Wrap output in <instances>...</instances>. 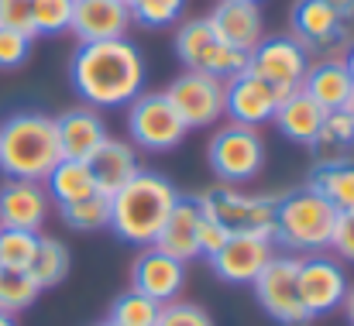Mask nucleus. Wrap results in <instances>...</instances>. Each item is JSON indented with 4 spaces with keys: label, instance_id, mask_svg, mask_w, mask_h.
<instances>
[{
    "label": "nucleus",
    "instance_id": "nucleus-1",
    "mask_svg": "<svg viewBox=\"0 0 354 326\" xmlns=\"http://www.w3.org/2000/svg\"><path fill=\"white\" fill-rule=\"evenodd\" d=\"M76 93L97 110L127 107L145 86V59L134 41H83L69 66Z\"/></svg>",
    "mask_w": 354,
    "mask_h": 326
},
{
    "label": "nucleus",
    "instance_id": "nucleus-2",
    "mask_svg": "<svg viewBox=\"0 0 354 326\" xmlns=\"http://www.w3.org/2000/svg\"><path fill=\"white\" fill-rule=\"evenodd\" d=\"M62 162L55 117L21 110L0 124V172L7 179L45 182V175Z\"/></svg>",
    "mask_w": 354,
    "mask_h": 326
},
{
    "label": "nucleus",
    "instance_id": "nucleus-3",
    "mask_svg": "<svg viewBox=\"0 0 354 326\" xmlns=\"http://www.w3.org/2000/svg\"><path fill=\"white\" fill-rule=\"evenodd\" d=\"M179 193L158 172H138L124 189L111 196V230L134 247H151L172 213Z\"/></svg>",
    "mask_w": 354,
    "mask_h": 326
},
{
    "label": "nucleus",
    "instance_id": "nucleus-4",
    "mask_svg": "<svg viewBox=\"0 0 354 326\" xmlns=\"http://www.w3.org/2000/svg\"><path fill=\"white\" fill-rule=\"evenodd\" d=\"M337 210L310 186L292 189L275 200V220H272V237L292 251L320 254L334 240L337 227Z\"/></svg>",
    "mask_w": 354,
    "mask_h": 326
},
{
    "label": "nucleus",
    "instance_id": "nucleus-5",
    "mask_svg": "<svg viewBox=\"0 0 354 326\" xmlns=\"http://www.w3.org/2000/svg\"><path fill=\"white\" fill-rule=\"evenodd\" d=\"M176 55H179V62L186 69L207 73V76L224 79V83L248 69V55L231 48V45H224L214 35L207 17H193V21L179 24V31H176Z\"/></svg>",
    "mask_w": 354,
    "mask_h": 326
},
{
    "label": "nucleus",
    "instance_id": "nucleus-6",
    "mask_svg": "<svg viewBox=\"0 0 354 326\" xmlns=\"http://www.w3.org/2000/svg\"><path fill=\"white\" fill-rule=\"evenodd\" d=\"M186 124L165 93H138L127 104V134L145 151H172L186 137Z\"/></svg>",
    "mask_w": 354,
    "mask_h": 326
},
{
    "label": "nucleus",
    "instance_id": "nucleus-7",
    "mask_svg": "<svg viewBox=\"0 0 354 326\" xmlns=\"http://www.w3.org/2000/svg\"><path fill=\"white\" fill-rule=\"evenodd\" d=\"M207 158H210L214 172H217L227 186L251 182V179L261 172V165H265L261 134H258L254 127H244V124H227V127H221V131L210 137Z\"/></svg>",
    "mask_w": 354,
    "mask_h": 326
},
{
    "label": "nucleus",
    "instance_id": "nucleus-8",
    "mask_svg": "<svg viewBox=\"0 0 354 326\" xmlns=\"http://www.w3.org/2000/svg\"><path fill=\"white\" fill-rule=\"evenodd\" d=\"M296 268H299V258H289V254H272L268 265L258 271V278L251 282L254 285V296H258V306L282 326H303L310 323L303 303H299V289H296Z\"/></svg>",
    "mask_w": 354,
    "mask_h": 326
},
{
    "label": "nucleus",
    "instance_id": "nucleus-9",
    "mask_svg": "<svg viewBox=\"0 0 354 326\" xmlns=\"http://www.w3.org/2000/svg\"><path fill=\"white\" fill-rule=\"evenodd\" d=\"M248 69L258 79H265L279 97H289L292 90L303 86V76L310 69V52L292 35L261 38L258 48L248 55Z\"/></svg>",
    "mask_w": 354,
    "mask_h": 326
},
{
    "label": "nucleus",
    "instance_id": "nucleus-10",
    "mask_svg": "<svg viewBox=\"0 0 354 326\" xmlns=\"http://www.w3.org/2000/svg\"><path fill=\"white\" fill-rule=\"evenodd\" d=\"M292 38L306 52H324V59H344L351 48V28L337 17L324 0H296L292 3Z\"/></svg>",
    "mask_w": 354,
    "mask_h": 326
},
{
    "label": "nucleus",
    "instance_id": "nucleus-11",
    "mask_svg": "<svg viewBox=\"0 0 354 326\" xmlns=\"http://www.w3.org/2000/svg\"><path fill=\"white\" fill-rule=\"evenodd\" d=\"M296 289H299V303H303L306 316L317 320L344 303L348 275H344L341 261H334L327 254H306V258H299V268H296Z\"/></svg>",
    "mask_w": 354,
    "mask_h": 326
},
{
    "label": "nucleus",
    "instance_id": "nucleus-12",
    "mask_svg": "<svg viewBox=\"0 0 354 326\" xmlns=\"http://www.w3.org/2000/svg\"><path fill=\"white\" fill-rule=\"evenodd\" d=\"M165 97L186 127H210L224 117V79H214L207 73L186 69L179 79L169 83Z\"/></svg>",
    "mask_w": 354,
    "mask_h": 326
},
{
    "label": "nucleus",
    "instance_id": "nucleus-13",
    "mask_svg": "<svg viewBox=\"0 0 354 326\" xmlns=\"http://www.w3.org/2000/svg\"><path fill=\"white\" fill-rule=\"evenodd\" d=\"M200 210L207 217L227 223L231 230H254V233H268L272 237V220H275V200L279 196H248L237 189H214V193H200ZM275 240V237H272Z\"/></svg>",
    "mask_w": 354,
    "mask_h": 326
},
{
    "label": "nucleus",
    "instance_id": "nucleus-14",
    "mask_svg": "<svg viewBox=\"0 0 354 326\" xmlns=\"http://www.w3.org/2000/svg\"><path fill=\"white\" fill-rule=\"evenodd\" d=\"M272 244H275V240H272L268 233L234 230V233L227 237V244H224L214 258H207V261H210V268H214L217 278H224V282H231V285H251V282L258 278V271L268 265Z\"/></svg>",
    "mask_w": 354,
    "mask_h": 326
},
{
    "label": "nucleus",
    "instance_id": "nucleus-15",
    "mask_svg": "<svg viewBox=\"0 0 354 326\" xmlns=\"http://www.w3.org/2000/svg\"><path fill=\"white\" fill-rule=\"evenodd\" d=\"M279 93L258 79L251 69L237 73L224 83V117H231V124H244V127H258L265 120H272V113L279 107Z\"/></svg>",
    "mask_w": 354,
    "mask_h": 326
},
{
    "label": "nucleus",
    "instance_id": "nucleus-16",
    "mask_svg": "<svg viewBox=\"0 0 354 326\" xmlns=\"http://www.w3.org/2000/svg\"><path fill=\"white\" fill-rule=\"evenodd\" d=\"M183 285H186V265L162 254L158 247H145L131 265V289H138L141 296H148L155 303L179 299Z\"/></svg>",
    "mask_w": 354,
    "mask_h": 326
},
{
    "label": "nucleus",
    "instance_id": "nucleus-17",
    "mask_svg": "<svg viewBox=\"0 0 354 326\" xmlns=\"http://www.w3.org/2000/svg\"><path fill=\"white\" fill-rule=\"evenodd\" d=\"M214 35L231 45L237 52L251 55L258 48V41L265 38V21H261V10L258 3H244V0H217L214 10L207 14Z\"/></svg>",
    "mask_w": 354,
    "mask_h": 326
},
{
    "label": "nucleus",
    "instance_id": "nucleus-18",
    "mask_svg": "<svg viewBox=\"0 0 354 326\" xmlns=\"http://www.w3.org/2000/svg\"><path fill=\"white\" fill-rule=\"evenodd\" d=\"M200 223H203L200 200L196 196H179L151 247H158L162 254L189 265L193 258H200Z\"/></svg>",
    "mask_w": 354,
    "mask_h": 326
},
{
    "label": "nucleus",
    "instance_id": "nucleus-19",
    "mask_svg": "<svg viewBox=\"0 0 354 326\" xmlns=\"http://www.w3.org/2000/svg\"><path fill=\"white\" fill-rule=\"evenodd\" d=\"M48 217V193L41 182L7 179L0 186V227L38 230Z\"/></svg>",
    "mask_w": 354,
    "mask_h": 326
},
{
    "label": "nucleus",
    "instance_id": "nucleus-20",
    "mask_svg": "<svg viewBox=\"0 0 354 326\" xmlns=\"http://www.w3.org/2000/svg\"><path fill=\"white\" fill-rule=\"evenodd\" d=\"M127 3L124 0H76L73 3V24L69 31L83 41H111L124 38L127 31Z\"/></svg>",
    "mask_w": 354,
    "mask_h": 326
},
{
    "label": "nucleus",
    "instance_id": "nucleus-21",
    "mask_svg": "<svg viewBox=\"0 0 354 326\" xmlns=\"http://www.w3.org/2000/svg\"><path fill=\"white\" fill-rule=\"evenodd\" d=\"M86 165H90V172H93L97 193H104V196H114L118 189H124V186L141 172L138 151H134L127 141H120V137H107V141L86 158Z\"/></svg>",
    "mask_w": 354,
    "mask_h": 326
},
{
    "label": "nucleus",
    "instance_id": "nucleus-22",
    "mask_svg": "<svg viewBox=\"0 0 354 326\" xmlns=\"http://www.w3.org/2000/svg\"><path fill=\"white\" fill-rule=\"evenodd\" d=\"M55 131H59L62 158H76V162H86L107 141V127H104L100 113L86 107L66 110L62 117H55Z\"/></svg>",
    "mask_w": 354,
    "mask_h": 326
},
{
    "label": "nucleus",
    "instance_id": "nucleus-23",
    "mask_svg": "<svg viewBox=\"0 0 354 326\" xmlns=\"http://www.w3.org/2000/svg\"><path fill=\"white\" fill-rule=\"evenodd\" d=\"M299 90L324 110H344L354 93V79L348 76L341 59H320L306 69Z\"/></svg>",
    "mask_w": 354,
    "mask_h": 326
},
{
    "label": "nucleus",
    "instance_id": "nucleus-24",
    "mask_svg": "<svg viewBox=\"0 0 354 326\" xmlns=\"http://www.w3.org/2000/svg\"><path fill=\"white\" fill-rule=\"evenodd\" d=\"M324 113H327V110L320 107V104H313L303 90H292L289 97L279 100V107H275V113H272V120H275V127H279L289 141L310 148V144L317 141L320 124H324Z\"/></svg>",
    "mask_w": 354,
    "mask_h": 326
},
{
    "label": "nucleus",
    "instance_id": "nucleus-25",
    "mask_svg": "<svg viewBox=\"0 0 354 326\" xmlns=\"http://www.w3.org/2000/svg\"><path fill=\"white\" fill-rule=\"evenodd\" d=\"M45 193H48V200H55L59 207H66V203H80V200L93 196L97 193V182H93V172H90L86 162L62 158L45 175Z\"/></svg>",
    "mask_w": 354,
    "mask_h": 326
},
{
    "label": "nucleus",
    "instance_id": "nucleus-26",
    "mask_svg": "<svg viewBox=\"0 0 354 326\" xmlns=\"http://www.w3.org/2000/svg\"><path fill=\"white\" fill-rule=\"evenodd\" d=\"M317 151V165H330V162H348L354 151V120L348 110H327L324 124L317 131V141L310 144Z\"/></svg>",
    "mask_w": 354,
    "mask_h": 326
},
{
    "label": "nucleus",
    "instance_id": "nucleus-27",
    "mask_svg": "<svg viewBox=\"0 0 354 326\" xmlns=\"http://www.w3.org/2000/svg\"><path fill=\"white\" fill-rule=\"evenodd\" d=\"M310 189H317L337 213H354V162L317 165L310 175Z\"/></svg>",
    "mask_w": 354,
    "mask_h": 326
},
{
    "label": "nucleus",
    "instance_id": "nucleus-28",
    "mask_svg": "<svg viewBox=\"0 0 354 326\" xmlns=\"http://www.w3.org/2000/svg\"><path fill=\"white\" fill-rule=\"evenodd\" d=\"M28 275L38 282V289H55L69 275V247L55 237H38V251L28 265Z\"/></svg>",
    "mask_w": 354,
    "mask_h": 326
},
{
    "label": "nucleus",
    "instance_id": "nucleus-29",
    "mask_svg": "<svg viewBox=\"0 0 354 326\" xmlns=\"http://www.w3.org/2000/svg\"><path fill=\"white\" fill-rule=\"evenodd\" d=\"M38 296H41V289H38V282H35L28 271L0 268V313L17 316V313L28 309Z\"/></svg>",
    "mask_w": 354,
    "mask_h": 326
},
{
    "label": "nucleus",
    "instance_id": "nucleus-30",
    "mask_svg": "<svg viewBox=\"0 0 354 326\" xmlns=\"http://www.w3.org/2000/svg\"><path fill=\"white\" fill-rule=\"evenodd\" d=\"M59 213H62V220H66V227L90 233V230H100V227L111 223V196L93 193V196H86V200H80V203H66V207H59Z\"/></svg>",
    "mask_w": 354,
    "mask_h": 326
},
{
    "label": "nucleus",
    "instance_id": "nucleus-31",
    "mask_svg": "<svg viewBox=\"0 0 354 326\" xmlns=\"http://www.w3.org/2000/svg\"><path fill=\"white\" fill-rule=\"evenodd\" d=\"M158 309H162V303L141 296L138 289H127L124 296H118V303L111 306V316L107 320L118 326H155Z\"/></svg>",
    "mask_w": 354,
    "mask_h": 326
},
{
    "label": "nucleus",
    "instance_id": "nucleus-32",
    "mask_svg": "<svg viewBox=\"0 0 354 326\" xmlns=\"http://www.w3.org/2000/svg\"><path fill=\"white\" fill-rule=\"evenodd\" d=\"M38 251V230H14L0 227V268L28 271L31 258Z\"/></svg>",
    "mask_w": 354,
    "mask_h": 326
},
{
    "label": "nucleus",
    "instance_id": "nucleus-33",
    "mask_svg": "<svg viewBox=\"0 0 354 326\" xmlns=\"http://www.w3.org/2000/svg\"><path fill=\"white\" fill-rule=\"evenodd\" d=\"M73 3L76 0H31V28L38 35H62L73 24Z\"/></svg>",
    "mask_w": 354,
    "mask_h": 326
},
{
    "label": "nucleus",
    "instance_id": "nucleus-34",
    "mask_svg": "<svg viewBox=\"0 0 354 326\" xmlns=\"http://www.w3.org/2000/svg\"><path fill=\"white\" fill-rule=\"evenodd\" d=\"M131 21L145 24V28H169L179 21L186 0H124Z\"/></svg>",
    "mask_w": 354,
    "mask_h": 326
},
{
    "label": "nucleus",
    "instance_id": "nucleus-35",
    "mask_svg": "<svg viewBox=\"0 0 354 326\" xmlns=\"http://www.w3.org/2000/svg\"><path fill=\"white\" fill-rule=\"evenodd\" d=\"M155 326H214V320H210L207 309H200V306H193V303L172 299V303H162Z\"/></svg>",
    "mask_w": 354,
    "mask_h": 326
},
{
    "label": "nucleus",
    "instance_id": "nucleus-36",
    "mask_svg": "<svg viewBox=\"0 0 354 326\" xmlns=\"http://www.w3.org/2000/svg\"><path fill=\"white\" fill-rule=\"evenodd\" d=\"M31 35H21L14 28H0V69H17L31 55Z\"/></svg>",
    "mask_w": 354,
    "mask_h": 326
},
{
    "label": "nucleus",
    "instance_id": "nucleus-37",
    "mask_svg": "<svg viewBox=\"0 0 354 326\" xmlns=\"http://www.w3.org/2000/svg\"><path fill=\"white\" fill-rule=\"evenodd\" d=\"M0 28H14L35 38L31 28V0H0Z\"/></svg>",
    "mask_w": 354,
    "mask_h": 326
},
{
    "label": "nucleus",
    "instance_id": "nucleus-38",
    "mask_svg": "<svg viewBox=\"0 0 354 326\" xmlns=\"http://www.w3.org/2000/svg\"><path fill=\"white\" fill-rule=\"evenodd\" d=\"M231 233H234V230H231L227 223H221V220L203 213V223H200V258H214V254L227 244Z\"/></svg>",
    "mask_w": 354,
    "mask_h": 326
},
{
    "label": "nucleus",
    "instance_id": "nucleus-39",
    "mask_svg": "<svg viewBox=\"0 0 354 326\" xmlns=\"http://www.w3.org/2000/svg\"><path fill=\"white\" fill-rule=\"evenodd\" d=\"M330 247H334L341 258L354 261V213H341V217H337V227H334V240H330Z\"/></svg>",
    "mask_w": 354,
    "mask_h": 326
},
{
    "label": "nucleus",
    "instance_id": "nucleus-40",
    "mask_svg": "<svg viewBox=\"0 0 354 326\" xmlns=\"http://www.w3.org/2000/svg\"><path fill=\"white\" fill-rule=\"evenodd\" d=\"M324 3H327L337 17H344V21H351L354 17V0H324Z\"/></svg>",
    "mask_w": 354,
    "mask_h": 326
},
{
    "label": "nucleus",
    "instance_id": "nucleus-41",
    "mask_svg": "<svg viewBox=\"0 0 354 326\" xmlns=\"http://www.w3.org/2000/svg\"><path fill=\"white\" fill-rule=\"evenodd\" d=\"M344 309H348V323L354 326V289H348V296H344V303H341Z\"/></svg>",
    "mask_w": 354,
    "mask_h": 326
},
{
    "label": "nucleus",
    "instance_id": "nucleus-42",
    "mask_svg": "<svg viewBox=\"0 0 354 326\" xmlns=\"http://www.w3.org/2000/svg\"><path fill=\"white\" fill-rule=\"evenodd\" d=\"M341 62H344V69H348V76H351V79H354V41H351V48L344 52V59H341Z\"/></svg>",
    "mask_w": 354,
    "mask_h": 326
},
{
    "label": "nucleus",
    "instance_id": "nucleus-43",
    "mask_svg": "<svg viewBox=\"0 0 354 326\" xmlns=\"http://www.w3.org/2000/svg\"><path fill=\"white\" fill-rule=\"evenodd\" d=\"M0 326H17V323H14V316H7V313H0Z\"/></svg>",
    "mask_w": 354,
    "mask_h": 326
},
{
    "label": "nucleus",
    "instance_id": "nucleus-44",
    "mask_svg": "<svg viewBox=\"0 0 354 326\" xmlns=\"http://www.w3.org/2000/svg\"><path fill=\"white\" fill-rule=\"evenodd\" d=\"M344 110L351 113V120H354V93H351V100H348V107H344Z\"/></svg>",
    "mask_w": 354,
    "mask_h": 326
},
{
    "label": "nucleus",
    "instance_id": "nucleus-45",
    "mask_svg": "<svg viewBox=\"0 0 354 326\" xmlns=\"http://www.w3.org/2000/svg\"><path fill=\"white\" fill-rule=\"evenodd\" d=\"M97 326H118V323H111V320H104V323H97Z\"/></svg>",
    "mask_w": 354,
    "mask_h": 326
},
{
    "label": "nucleus",
    "instance_id": "nucleus-46",
    "mask_svg": "<svg viewBox=\"0 0 354 326\" xmlns=\"http://www.w3.org/2000/svg\"><path fill=\"white\" fill-rule=\"evenodd\" d=\"M244 3H261V0H244Z\"/></svg>",
    "mask_w": 354,
    "mask_h": 326
}]
</instances>
